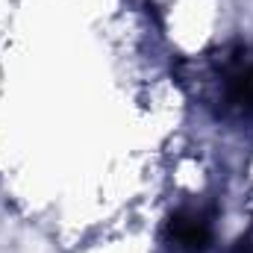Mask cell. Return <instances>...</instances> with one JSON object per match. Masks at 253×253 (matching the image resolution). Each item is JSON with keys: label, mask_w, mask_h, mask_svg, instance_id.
<instances>
[{"label": "cell", "mask_w": 253, "mask_h": 253, "mask_svg": "<svg viewBox=\"0 0 253 253\" xmlns=\"http://www.w3.org/2000/svg\"><path fill=\"white\" fill-rule=\"evenodd\" d=\"M206 100L218 118L253 124V47H236L215 62L206 80Z\"/></svg>", "instance_id": "6da1fadb"}, {"label": "cell", "mask_w": 253, "mask_h": 253, "mask_svg": "<svg viewBox=\"0 0 253 253\" xmlns=\"http://www.w3.org/2000/svg\"><path fill=\"white\" fill-rule=\"evenodd\" d=\"M215 239V212L203 203H186L171 212L162 230L168 253H203Z\"/></svg>", "instance_id": "7a4b0ae2"}, {"label": "cell", "mask_w": 253, "mask_h": 253, "mask_svg": "<svg viewBox=\"0 0 253 253\" xmlns=\"http://www.w3.org/2000/svg\"><path fill=\"white\" fill-rule=\"evenodd\" d=\"M230 253H253V230L248 233V236H242L239 242H236V248Z\"/></svg>", "instance_id": "3957f363"}]
</instances>
